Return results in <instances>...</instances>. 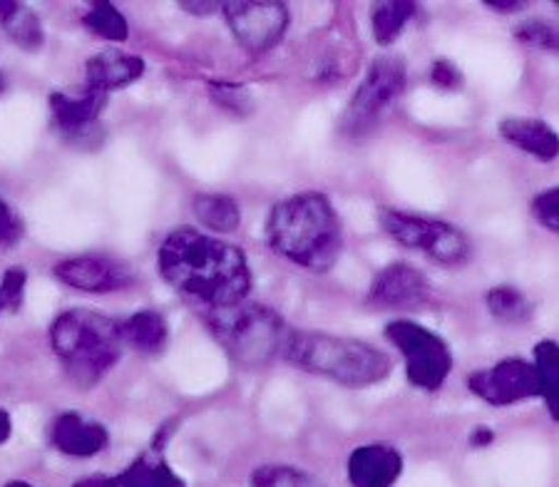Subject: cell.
I'll return each instance as SVG.
<instances>
[{"instance_id":"6da1fadb","label":"cell","mask_w":559,"mask_h":487,"mask_svg":"<svg viewBox=\"0 0 559 487\" xmlns=\"http://www.w3.org/2000/svg\"><path fill=\"white\" fill-rule=\"evenodd\" d=\"M157 266L165 282L206 309L247 301L251 269L247 254L229 241L179 227L162 241Z\"/></svg>"},{"instance_id":"7a4b0ae2","label":"cell","mask_w":559,"mask_h":487,"mask_svg":"<svg viewBox=\"0 0 559 487\" xmlns=\"http://www.w3.org/2000/svg\"><path fill=\"white\" fill-rule=\"evenodd\" d=\"M266 241L292 264L323 274L344 251V229L326 194L299 192L269 212Z\"/></svg>"},{"instance_id":"3957f363","label":"cell","mask_w":559,"mask_h":487,"mask_svg":"<svg viewBox=\"0 0 559 487\" xmlns=\"http://www.w3.org/2000/svg\"><path fill=\"white\" fill-rule=\"evenodd\" d=\"M284 356L304 371L331 378L348 388L381 383L391 373V358L366 341L316 331H292Z\"/></svg>"},{"instance_id":"277c9868","label":"cell","mask_w":559,"mask_h":487,"mask_svg":"<svg viewBox=\"0 0 559 487\" xmlns=\"http://www.w3.org/2000/svg\"><path fill=\"white\" fill-rule=\"evenodd\" d=\"M50 344L72 381L93 388L120 360V323L97 311H66L52 321Z\"/></svg>"},{"instance_id":"5b68a950","label":"cell","mask_w":559,"mask_h":487,"mask_svg":"<svg viewBox=\"0 0 559 487\" xmlns=\"http://www.w3.org/2000/svg\"><path fill=\"white\" fill-rule=\"evenodd\" d=\"M204 323L216 344L245 368H259L276 356H284L292 333L274 309L251 301L206 309Z\"/></svg>"},{"instance_id":"8992f818","label":"cell","mask_w":559,"mask_h":487,"mask_svg":"<svg viewBox=\"0 0 559 487\" xmlns=\"http://www.w3.org/2000/svg\"><path fill=\"white\" fill-rule=\"evenodd\" d=\"M378 219L393 241H399L405 249L423 251L440 266L457 269L473 257L471 239L455 224L399 210H381Z\"/></svg>"},{"instance_id":"52a82bcc","label":"cell","mask_w":559,"mask_h":487,"mask_svg":"<svg viewBox=\"0 0 559 487\" xmlns=\"http://www.w3.org/2000/svg\"><path fill=\"white\" fill-rule=\"evenodd\" d=\"M405 90V62L395 56H383L371 62L364 83L358 85L356 95L350 97L344 117H341V132L348 138H364L378 128L385 112L401 100Z\"/></svg>"},{"instance_id":"ba28073f","label":"cell","mask_w":559,"mask_h":487,"mask_svg":"<svg viewBox=\"0 0 559 487\" xmlns=\"http://www.w3.org/2000/svg\"><path fill=\"white\" fill-rule=\"evenodd\" d=\"M385 338L401 351L411 385L438 391L453 371V354L443 338L416 321L395 319L385 326Z\"/></svg>"},{"instance_id":"9c48e42d","label":"cell","mask_w":559,"mask_h":487,"mask_svg":"<svg viewBox=\"0 0 559 487\" xmlns=\"http://www.w3.org/2000/svg\"><path fill=\"white\" fill-rule=\"evenodd\" d=\"M222 11L234 40L251 56L276 48L292 23V15L282 0H237V3H222Z\"/></svg>"},{"instance_id":"30bf717a","label":"cell","mask_w":559,"mask_h":487,"mask_svg":"<svg viewBox=\"0 0 559 487\" xmlns=\"http://www.w3.org/2000/svg\"><path fill=\"white\" fill-rule=\"evenodd\" d=\"M467 388L477 399L490 405H512L539 395V378L535 366L522 358H504L500 364L467 378Z\"/></svg>"},{"instance_id":"8fae6325","label":"cell","mask_w":559,"mask_h":487,"mask_svg":"<svg viewBox=\"0 0 559 487\" xmlns=\"http://www.w3.org/2000/svg\"><path fill=\"white\" fill-rule=\"evenodd\" d=\"M430 299V282L420 269L399 261V264L385 266L373 278L371 292H368V301L378 309L391 311H408L418 309Z\"/></svg>"},{"instance_id":"7c38bea8","label":"cell","mask_w":559,"mask_h":487,"mask_svg":"<svg viewBox=\"0 0 559 487\" xmlns=\"http://www.w3.org/2000/svg\"><path fill=\"white\" fill-rule=\"evenodd\" d=\"M56 276L78 292L110 294L132 284L130 269L105 257H75L56 266Z\"/></svg>"},{"instance_id":"4fadbf2b","label":"cell","mask_w":559,"mask_h":487,"mask_svg":"<svg viewBox=\"0 0 559 487\" xmlns=\"http://www.w3.org/2000/svg\"><path fill=\"white\" fill-rule=\"evenodd\" d=\"M403 473L399 450L385 443L360 446L348 458L350 487H393Z\"/></svg>"},{"instance_id":"5bb4252c","label":"cell","mask_w":559,"mask_h":487,"mask_svg":"<svg viewBox=\"0 0 559 487\" xmlns=\"http://www.w3.org/2000/svg\"><path fill=\"white\" fill-rule=\"evenodd\" d=\"M107 95L95 87H83L80 93H52L50 110L58 128L66 134H85L95 128L97 117L105 110Z\"/></svg>"},{"instance_id":"9a60e30c","label":"cell","mask_w":559,"mask_h":487,"mask_svg":"<svg viewBox=\"0 0 559 487\" xmlns=\"http://www.w3.org/2000/svg\"><path fill=\"white\" fill-rule=\"evenodd\" d=\"M52 446L62 455L70 458H93L107 448V430L95 420H85L78 413H62L56 418L50 430Z\"/></svg>"},{"instance_id":"2e32d148","label":"cell","mask_w":559,"mask_h":487,"mask_svg":"<svg viewBox=\"0 0 559 487\" xmlns=\"http://www.w3.org/2000/svg\"><path fill=\"white\" fill-rule=\"evenodd\" d=\"M87 87L100 90V93H112V90L128 87L138 83L144 72V62L138 56L120 50H105L100 56L87 60Z\"/></svg>"},{"instance_id":"e0dca14e","label":"cell","mask_w":559,"mask_h":487,"mask_svg":"<svg viewBox=\"0 0 559 487\" xmlns=\"http://www.w3.org/2000/svg\"><path fill=\"white\" fill-rule=\"evenodd\" d=\"M500 134L508 140L512 147L527 152L530 157L552 162L559 155L557 132L543 120H532V117H508L500 122Z\"/></svg>"},{"instance_id":"ac0fdd59","label":"cell","mask_w":559,"mask_h":487,"mask_svg":"<svg viewBox=\"0 0 559 487\" xmlns=\"http://www.w3.org/2000/svg\"><path fill=\"white\" fill-rule=\"evenodd\" d=\"M103 487H187L182 477H179L167 460L162 458L159 450L144 453L142 458L115 477H105Z\"/></svg>"},{"instance_id":"d6986e66","label":"cell","mask_w":559,"mask_h":487,"mask_svg":"<svg viewBox=\"0 0 559 487\" xmlns=\"http://www.w3.org/2000/svg\"><path fill=\"white\" fill-rule=\"evenodd\" d=\"M120 338L140 354H159L167 346L169 326L157 311H138L120 323Z\"/></svg>"},{"instance_id":"ffe728a7","label":"cell","mask_w":559,"mask_h":487,"mask_svg":"<svg viewBox=\"0 0 559 487\" xmlns=\"http://www.w3.org/2000/svg\"><path fill=\"white\" fill-rule=\"evenodd\" d=\"M418 13L416 3H408V0H385V3L373 5V15H371V25H373V40L378 45H393L401 38V33L405 31L413 17Z\"/></svg>"},{"instance_id":"44dd1931","label":"cell","mask_w":559,"mask_h":487,"mask_svg":"<svg viewBox=\"0 0 559 487\" xmlns=\"http://www.w3.org/2000/svg\"><path fill=\"white\" fill-rule=\"evenodd\" d=\"M194 214L206 229L231 234L239 229L241 224V210L237 200H231L229 194H197L194 197Z\"/></svg>"},{"instance_id":"7402d4cb","label":"cell","mask_w":559,"mask_h":487,"mask_svg":"<svg viewBox=\"0 0 559 487\" xmlns=\"http://www.w3.org/2000/svg\"><path fill=\"white\" fill-rule=\"evenodd\" d=\"M535 371L539 378V395L547 403L549 416L559 420V354L555 341H539L535 346Z\"/></svg>"},{"instance_id":"603a6c76","label":"cell","mask_w":559,"mask_h":487,"mask_svg":"<svg viewBox=\"0 0 559 487\" xmlns=\"http://www.w3.org/2000/svg\"><path fill=\"white\" fill-rule=\"evenodd\" d=\"M0 25H3L8 38H11L17 48H23L28 52H35L43 48V40H45L43 25L38 21V15L28 11L23 3H13L11 13L0 21Z\"/></svg>"},{"instance_id":"cb8c5ba5","label":"cell","mask_w":559,"mask_h":487,"mask_svg":"<svg viewBox=\"0 0 559 487\" xmlns=\"http://www.w3.org/2000/svg\"><path fill=\"white\" fill-rule=\"evenodd\" d=\"M488 311L502 323H525L532 319V301L515 286H495L488 292Z\"/></svg>"},{"instance_id":"d4e9b609","label":"cell","mask_w":559,"mask_h":487,"mask_svg":"<svg viewBox=\"0 0 559 487\" xmlns=\"http://www.w3.org/2000/svg\"><path fill=\"white\" fill-rule=\"evenodd\" d=\"M83 25L97 38L112 43H124L130 35V25L124 21V15L112 3H107V0L90 5V11L83 15Z\"/></svg>"},{"instance_id":"484cf974","label":"cell","mask_w":559,"mask_h":487,"mask_svg":"<svg viewBox=\"0 0 559 487\" xmlns=\"http://www.w3.org/2000/svg\"><path fill=\"white\" fill-rule=\"evenodd\" d=\"M249 487H321L306 471L288 465L257 467L249 477Z\"/></svg>"},{"instance_id":"4316f807","label":"cell","mask_w":559,"mask_h":487,"mask_svg":"<svg viewBox=\"0 0 559 487\" xmlns=\"http://www.w3.org/2000/svg\"><path fill=\"white\" fill-rule=\"evenodd\" d=\"M25 282H28V274L21 266H11L0 278V311L3 313H15L21 311L23 299H25Z\"/></svg>"},{"instance_id":"83f0119b","label":"cell","mask_w":559,"mask_h":487,"mask_svg":"<svg viewBox=\"0 0 559 487\" xmlns=\"http://www.w3.org/2000/svg\"><path fill=\"white\" fill-rule=\"evenodd\" d=\"M212 100L231 115H249L251 112V95L247 87L231 85V83H212L210 85Z\"/></svg>"},{"instance_id":"f1b7e54d","label":"cell","mask_w":559,"mask_h":487,"mask_svg":"<svg viewBox=\"0 0 559 487\" xmlns=\"http://www.w3.org/2000/svg\"><path fill=\"white\" fill-rule=\"evenodd\" d=\"M515 40H520L522 45L535 50H547V52H557L559 43H557V31L549 28L547 23L539 21H527L515 28Z\"/></svg>"},{"instance_id":"f546056e","label":"cell","mask_w":559,"mask_h":487,"mask_svg":"<svg viewBox=\"0 0 559 487\" xmlns=\"http://www.w3.org/2000/svg\"><path fill=\"white\" fill-rule=\"evenodd\" d=\"M532 216L552 234L559 231V189H545L532 200Z\"/></svg>"},{"instance_id":"4dcf8cb0","label":"cell","mask_w":559,"mask_h":487,"mask_svg":"<svg viewBox=\"0 0 559 487\" xmlns=\"http://www.w3.org/2000/svg\"><path fill=\"white\" fill-rule=\"evenodd\" d=\"M430 80H432V85L440 90H448V93L450 90L463 87V75H460V70L448 60H438L436 66L430 68Z\"/></svg>"},{"instance_id":"1f68e13d","label":"cell","mask_w":559,"mask_h":487,"mask_svg":"<svg viewBox=\"0 0 559 487\" xmlns=\"http://www.w3.org/2000/svg\"><path fill=\"white\" fill-rule=\"evenodd\" d=\"M21 239V219H17L15 212L0 200V249L11 247Z\"/></svg>"},{"instance_id":"d6a6232c","label":"cell","mask_w":559,"mask_h":487,"mask_svg":"<svg viewBox=\"0 0 559 487\" xmlns=\"http://www.w3.org/2000/svg\"><path fill=\"white\" fill-rule=\"evenodd\" d=\"M485 5H488L490 11H498V13H518L527 3L525 0H495V3H485Z\"/></svg>"},{"instance_id":"836d02e7","label":"cell","mask_w":559,"mask_h":487,"mask_svg":"<svg viewBox=\"0 0 559 487\" xmlns=\"http://www.w3.org/2000/svg\"><path fill=\"white\" fill-rule=\"evenodd\" d=\"M179 8H185V11L192 15H212L219 11L222 3H179Z\"/></svg>"},{"instance_id":"e575fe53","label":"cell","mask_w":559,"mask_h":487,"mask_svg":"<svg viewBox=\"0 0 559 487\" xmlns=\"http://www.w3.org/2000/svg\"><path fill=\"white\" fill-rule=\"evenodd\" d=\"M492 440H495V432L490 428H477V430H473V436H471V443L477 446V448L490 446Z\"/></svg>"},{"instance_id":"d590c367","label":"cell","mask_w":559,"mask_h":487,"mask_svg":"<svg viewBox=\"0 0 559 487\" xmlns=\"http://www.w3.org/2000/svg\"><path fill=\"white\" fill-rule=\"evenodd\" d=\"M11 430H13V423H11V416L0 408V446L5 443L8 438H11Z\"/></svg>"},{"instance_id":"8d00e7d4","label":"cell","mask_w":559,"mask_h":487,"mask_svg":"<svg viewBox=\"0 0 559 487\" xmlns=\"http://www.w3.org/2000/svg\"><path fill=\"white\" fill-rule=\"evenodd\" d=\"M105 485V477H90V480L78 483L75 487H103Z\"/></svg>"},{"instance_id":"74e56055","label":"cell","mask_w":559,"mask_h":487,"mask_svg":"<svg viewBox=\"0 0 559 487\" xmlns=\"http://www.w3.org/2000/svg\"><path fill=\"white\" fill-rule=\"evenodd\" d=\"M13 3H15V0H0V21H3V17H5L8 13H11Z\"/></svg>"},{"instance_id":"f35d334b","label":"cell","mask_w":559,"mask_h":487,"mask_svg":"<svg viewBox=\"0 0 559 487\" xmlns=\"http://www.w3.org/2000/svg\"><path fill=\"white\" fill-rule=\"evenodd\" d=\"M5 487H33V485H28V483H23V480H13V483H8Z\"/></svg>"},{"instance_id":"ab89813d","label":"cell","mask_w":559,"mask_h":487,"mask_svg":"<svg viewBox=\"0 0 559 487\" xmlns=\"http://www.w3.org/2000/svg\"><path fill=\"white\" fill-rule=\"evenodd\" d=\"M3 87H5V80H3V75H0V93H3Z\"/></svg>"}]
</instances>
